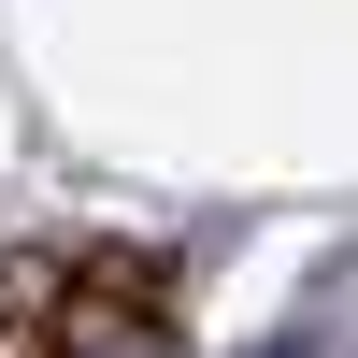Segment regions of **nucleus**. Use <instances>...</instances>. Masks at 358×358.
<instances>
[{"instance_id":"nucleus-1","label":"nucleus","mask_w":358,"mask_h":358,"mask_svg":"<svg viewBox=\"0 0 358 358\" xmlns=\"http://www.w3.org/2000/svg\"><path fill=\"white\" fill-rule=\"evenodd\" d=\"M0 358H57V330H15V315H0Z\"/></svg>"}]
</instances>
